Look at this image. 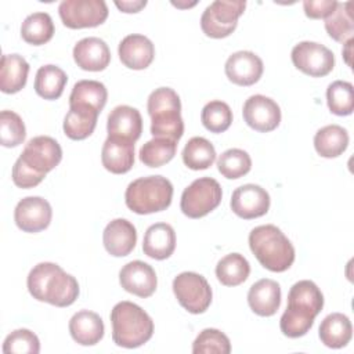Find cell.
Listing matches in <instances>:
<instances>
[{
    "label": "cell",
    "instance_id": "cell-1",
    "mask_svg": "<svg viewBox=\"0 0 354 354\" xmlns=\"http://www.w3.org/2000/svg\"><path fill=\"white\" fill-rule=\"evenodd\" d=\"M324 307V295L308 279L296 282L288 293V307L281 317V332L292 339L304 336Z\"/></svg>",
    "mask_w": 354,
    "mask_h": 354
},
{
    "label": "cell",
    "instance_id": "cell-2",
    "mask_svg": "<svg viewBox=\"0 0 354 354\" xmlns=\"http://www.w3.org/2000/svg\"><path fill=\"white\" fill-rule=\"evenodd\" d=\"M26 283L33 299L57 307H68L79 296L76 278L66 274L58 264L50 261L36 264L30 270Z\"/></svg>",
    "mask_w": 354,
    "mask_h": 354
},
{
    "label": "cell",
    "instance_id": "cell-3",
    "mask_svg": "<svg viewBox=\"0 0 354 354\" xmlns=\"http://www.w3.org/2000/svg\"><path fill=\"white\" fill-rule=\"evenodd\" d=\"M249 248L259 263L272 272H283L295 261L292 242L272 224L254 227L249 234Z\"/></svg>",
    "mask_w": 354,
    "mask_h": 354
},
{
    "label": "cell",
    "instance_id": "cell-4",
    "mask_svg": "<svg viewBox=\"0 0 354 354\" xmlns=\"http://www.w3.org/2000/svg\"><path fill=\"white\" fill-rule=\"evenodd\" d=\"M112 339L124 348H136L153 335L152 318L136 303L119 301L111 311Z\"/></svg>",
    "mask_w": 354,
    "mask_h": 354
},
{
    "label": "cell",
    "instance_id": "cell-5",
    "mask_svg": "<svg viewBox=\"0 0 354 354\" xmlns=\"http://www.w3.org/2000/svg\"><path fill=\"white\" fill-rule=\"evenodd\" d=\"M151 118V134L159 138L178 141L184 134L181 118V101L178 94L170 87L155 88L147 102Z\"/></svg>",
    "mask_w": 354,
    "mask_h": 354
},
{
    "label": "cell",
    "instance_id": "cell-6",
    "mask_svg": "<svg viewBox=\"0 0 354 354\" xmlns=\"http://www.w3.org/2000/svg\"><path fill=\"white\" fill-rule=\"evenodd\" d=\"M173 198V185L163 176L140 177L124 192L126 206L137 214H151L167 209Z\"/></svg>",
    "mask_w": 354,
    "mask_h": 354
},
{
    "label": "cell",
    "instance_id": "cell-7",
    "mask_svg": "<svg viewBox=\"0 0 354 354\" xmlns=\"http://www.w3.org/2000/svg\"><path fill=\"white\" fill-rule=\"evenodd\" d=\"M223 191L217 180L201 177L194 180L181 195V212L189 218H201L214 210L221 202Z\"/></svg>",
    "mask_w": 354,
    "mask_h": 354
},
{
    "label": "cell",
    "instance_id": "cell-8",
    "mask_svg": "<svg viewBox=\"0 0 354 354\" xmlns=\"http://www.w3.org/2000/svg\"><path fill=\"white\" fill-rule=\"evenodd\" d=\"M246 1L242 0H216L207 6L201 17V28L207 37L223 39L230 36L236 25L238 18L243 14Z\"/></svg>",
    "mask_w": 354,
    "mask_h": 354
},
{
    "label": "cell",
    "instance_id": "cell-9",
    "mask_svg": "<svg viewBox=\"0 0 354 354\" xmlns=\"http://www.w3.org/2000/svg\"><path fill=\"white\" fill-rule=\"evenodd\" d=\"M173 292L181 307L191 314L205 313L212 303V288L198 272L185 271L173 279Z\"/></svg>",
    "mask_w": 354,
    "mask_h": 354
},
{
    "label": "cell",
    "instance_id": "cell-10",
    "mask_svg": "<svg viewBox=\"0 0 354 354\" xmlns=\"http://www.w3.org/2000/svg\"><path fill=\"white\" fill-rule=\"evenodd\" d=\"M58 14L66 28H94L108 18V6L104 0H62Z\"/></svg>",
    "mask_w": 354,
    "mask_h": 354
},
{
    "label": "cell",
    "instance_id": "cell-11",
    "mask_svg": "<svg viewBox=\"0 0 354 354\" xmlns=\"http://www.w3.org/2000/svg\"><path fill=\"white\" fill-rule=\"evenodd\" d=\"M292 62L303 73L313 77H322L335 66L333 53L317 41H300L292 48Z\"/></svg>",
    "mask_w": 354,
    "mask_h": 354
},
{
    "label": "cell",
    "instance_id": "cell-12",
    "mask_svg": "<svg viewBox=\"0 0 354 354\" xmlns=\"http://www.w3.org/2000/svg\"><path fill=\"white\" fill-rule=\"evenodd\" d=\"M19 158L35 171L47 174L61 162L62 149L53 137L37 136L28 141Z\"/></svg>",
    "mask_w": 354,
    "mask_h": 354
},
{
    "label": "cell",
    "instance_id": "cell-13",
    "mask_svg": "<svg viewBox=\"0 0 354 354\" xmlns=\"http://www.w3.org/2000/svg\"><path fill=\"white\" fill-rule=\"evenodd\" d=\"M242 115L246 124L260 133L275 130L281 122L279 105L261 94H254L245 101Z\"/></svg>",
    "mask_w": 354,
    "mask_h": 354
},
{
    "label": "cell",
    "instance_id": "cell-14",
    "mask_svg": "<svg viewBox=\"0 0 354 354\" xmlns=\"http://www.w3.org/2000/svg\"><path fill=\"white\" fill-rule=\"evenodd\" d=\"M53 217L48 201L41 196H26L18 202L14 210V220L24 232H39L46 230Z\"/></svg>",
    "mask_w": 354,
    "mask_h": 354
},
{
    "label": "cell",
    "instance_id": "cell-15",
    "mask_svg": "<svg viewBox=\"0 0 354 354\" xmlns=\"http://www.w3.org/2000/svg\"><path fill=\"white\" fill-rule=\"evenodd\" d=\"M231 210L241 218L250 220L264 216L270 209L268 192L256 184L238 187L231 196Z\"/></svg>",
    "mask_w": 354,
    "mask_h": 354
},
{
    "label": "cell",
    "instance_id": "cell-16",
    "mask_svg": "<svg viewBox=\"0 0 354 354\" xmlns=\"http://www.w3.org/2000/svg\"><path fill=\"white\" fill-rule=\"evenodd\" d=\"M119 282L126 292L145 299L156 290L158 278L155 270L148 263L134 260L122 267Z\"/></svg>",
    "mask_w": 354,
    "mask_h": 354
},
{
    "label": "cell",
    "instance_id": "cell-17",
    "mask_svg": "<svg viewBox=\"0 0 354 354\" xmlns=\"http://www.w3.org/2000/svg\"><path fill=\"white\" fill-rule=\"evenodd\" d=\"M225 75L234 84L252 86L263 75V61L252 51H236L225 61Z\"/></svg>",
    "mask_w": 354,
    "mask_h": 354
},
{
    "label": "cell",
    "instance_id": "cell-18",
    "mask_svg": "<svg viewBox=\"0 0 354 354\" xmlns=\"http://www.w3.org/2000/svg\"><path fill=\"white\" fill-rule=\"evenodd\" d=\"M108 137L136 142L142 133V118L138 109L129 105L115 106L108 115Z\"/></svg>",
    "mask_w": 354,
    "mask_h": 354
},
{
    "label": "cell",
    "instance_id": "cell-19",
    "mask_svg": "<svg viewBox=\"0 0 354 354\" xmlns=\"http://www.w3.org/2000/svg\"><path fill=\"white\" fill-rule=\"evenodd\" d=\"M119 58L130 69L141 71L148 68L155 57L153 43L144 35L133 33L119 43Z\"/></svg>",
    "mask_w": 354,
    "mask_h": 354
},
{
    "label": "cell",
    "instance_id": "cell-20",
    "mask_svg": "<svg viewBox=\"0 0 354 354\" xmlns=\"http://www.w3.org/2000/svg\"><path fill=\"white\" fill-rule=\"evenodd\" d=\"M73 59L83 71L100 72L111 62L108 44L100 37H84L73 47Z\"/></svg>",
    "mask_w": 354,
    "mask_h": 354
},
{
    "label": "cell",
    "instance_id": "cell-21",
    "mask_svg": "<svg viewBox=\"0 0 354 354\" xmlns=\"http://www.w3.org/2000/svg\"><path fill=\"white\" fill-rule=\"evenodd\" d=\"M102 242L111 256H127L137 243L136 227L126 218H115L106 224L102 234Z\"/></svg>",
    "mask_w": 354,
    "mask_h": 354
},
{
    "label": "cell",
    "instance_id": "cell-22",
    "mask_svg": "<svg viewBox=\"0 0 354 354\" xmlns=\"http://www.w3.org/2000/svg\"><path fill=\"white\" fill-rule=\"evenodd\" d=\"M248 303L252 311L260 317L274 315L281 306L279 283L270 278L259 279L248 292Z\"/></svg>",
    "mask_w": 354,
    "mask_h": 354
},
{
    "label": "cell",
    "instance_id": "cell-23",
    "mask_svg": "<svg viewBox=\"0 0 354 354\" xmlns=\"http://www.w3.org/2000/svg\"><path fill=\"white\" fill-rule=\"evenodd\" d=\"M176 249V232L167 223H155L144 234L142 250L151 259L165 260Z\"/></svg>",
    "mask_w": 354,
    "mask_h": 354
},
{
    "label": "cell",
    "instance_id": "cell-24",
    "mask_svg": "<svg viewBox=\"0 0 354 354\" xmlns=\"http://www.w3.org/2000/svg\"><path fill=\"white\" fill-rule=\"evenodd\" d=\"M104 322L101 317L90 310H80L69 321L72 339L82 346H94L104 337Z\"/></svg>",
    "mask_w": 354,
    "mask_h": 354
},
{
    "label": "cell",
    "instance_id": "cell-25",
    "mask_svg": "<svg viewBox=\"0 0 354 354\" xmlns=\"http://www.w3.org/2000/svg\"><path fill=\"white\" fill-rule=\"evenodd\" d=\"M102 166L113 173H127L134 165V142L108 137L101 151Z\"/></svg>",
    "mask_w": 354,
    "mask_h": 354
},
{
    "label": "cell",
    "instance_id": "cell-26",
    "mask_svg": "<svg viewBox=\"0 0 354 354\" xmlns=\"http://www.w3.org/2000/svg\"><path fill=\"white\" fill-rule=\"evenodd\" d=\"M0 90L6 94H14L22 90L28 80L29 64L19 54H4L0 68Z\"/></svg>",
    "mask_w": 354,
    "mask_h": 354
},
{
    "label": "cell",
    "instance_id": "cell-27",
    "mask_svg": "<svg viewBox=\"0 0 354 354\" xmlns=\"http://www.w3.org/2000/svg\"><path fill=\"white\" fill-rule=\"evenodd\" d=\"M318 335L326 347L342 348L351 340V321L342 313H332L322 319Z\"/></svg>",
    "mask_w": 354,
    "mask_h": 354
},
{
    "label": "cell",
    "instance_id": "cell-28",
    "mask_svg": "<svg viewBox=\"0 0 354 354\" xmlns=\"http://www.w3.org/2000/svg\"><path fill=\"white\" fill-rule=\"evenodd\" d=\"M108 98L106 87L97 80H79L69 95V106L90 108L98 113L104 109Z\"/></svg>",
    "mask_w": 354,
    "mask_h": 354
},
{
    "label": "cell",
    "instance_id": "cell-29",
    "mask_svg": "<svg viewBox=\"0 0 354 354\" xmlns=\"http://www.w3.org/2000/svg\"><path fill=\"white\" fill-rule=\"evenodd\" d=\"M348 133L339 124L321 127L314 136V148L322 158H337L348 147Z\"/></svg>",
    "mask_w": 354,
    "mask_h": 354
},
{
    "label": "cell",
    "instance_id": "cell-30",
    "mask_svg": "<svg viewBox=\"0 0 354 354\" xmlns=\"http://www.w3.org/2000/svg\"><path fill=\"white\" fill-rule=\"evenodd\" d=\"M98 112L83 108V106H69V111L64 119V133L71 140H84L93 134Z\"/></svg>",
    "mask_w": 354,
    "mask_h": 354
},
{
    "label": "cell",
    "instance_id": "cell-31",
    "mask_svg": "<svg viewBox=\"0 0 354 354\" xmlns=\"http://www.w3.org/2000/svg\"><path fill=\"white\" fill-rule=\"evenodd\" d=\"M68 82L66 73L57 65H43L35 77V91L44 100H57L62 95Z\"/></svg>",
    "mask_w": 354,
    "mask_h": 354
},
{
    "label": "cell",
    "instance_id": "cell-32",
    "mask_svg": "<svg viewBox=\"0 0 354 354\" xmlns=\"http://www.w3.org/2000/svg\"><path fill=\"white\" fill-rule=\"evenodd\" d=\"M325 29L328 35L340 43H346L353 39L354 33V18H353V3H339L335 11L325 18Z\"/></svg>",
    "mask_w": 354,
    "mask_h": 354
},
{
    "label": "cell",
    "instance_id": "cell-33",
    "mask_svg": "<svg viewBox=\"0 0 354 354\" xmlns=\"http://www.w3.org/2000/svg\"><path fill=\"white\" fill-rule=\"evenodd\" d=\"M250 274L249 261L241 253L224 256L216 266V277L225 286H238Z\"/></svg>",
    "mask_w": 354,
    "mask_h": 354
},
{
    "label": "cell",
    "instance_id": "cell-34",
    "mask_svg": "<svg viewBox=\"0 0 354 354\" xmlns=\"http://www.w3.org/2000/svg\"><path fill=\"white\" fill-rule=\"evenodd\" d=\"M183 162L191 170H205L216 160L213 144L203 137H192L183 149Z\"/></svg>",
    "mask_w": 354,
    "mask_h": 354
},
{
    "label": "cell",
    "instance_id": "cell-35",
    "mask_svg": "<svg viewBox=\"0 0 354 354\" xmlns=\"http://www.w3.org/2000/svg\"><path fill=\"white\" fill-rule=\"evenodd\" d=\"M54 35V22L47 12H33L28 15L21 25L22 39L32 46H41L51 40Z\"/></svg>",
    "mask_w": 354,
    "mask_h": 354
},
{
    "label": "cell",
    "instance_id": "cell-36",
    "mask_svg": "<svg viewBox=\"0 0 354 354\" xmlns=\"http://www.w3.org/2000/svg\"><path fill=\"white\" fill-rule=\"evenodd\" d=\"M177 151V142L167 138L153 137L140 149V160L148 167H160L169 163Z\"/></svg>",
    "mask_w": 354,
    "mask_h": 354
},
{
    "label": "cell",
    "instance_id": "cell-37",
    "mask_svg": "<svg viewBox=\"0 0 354 354\" xmlns=\"http://www.w3.org/2000/svg\"><path fill=\"white\" fill-rule=\"evenodd\" d=\"M326 102L332 113L337 116L351 115L354 111V88L350 82L336 80L326 88Z\"/></svg>",
    "mask_w": 354,
    "mask_h": 354
},
{
    "label": "cell",
    "instance_id": "cell-38",
    "mask_svg": "<svg viewBox=\"0 0 354 354\" xmlns=\"http://www.w3.org/2000/svg\"><path fill=\"white\" fill-rule=\"evenodd\" d=\"M217 169L225 178L236 180L250 171L252 159L246 151L231 148L218 156Z\"/></svg>",
    "mask_w": 354,
    "mask_h": 354
},
{
    "label": "cell",
    "instance_id": "cell-39",
    "mask_svg": "<svg viewBox=\"0 0 354 354\" xmlns=\"http://www.w3.org/2000/svg\"><path fill=\"white\" fill-rule=\"evenodd\" d=\"M201 120L203 126L210 133H223L232 123V111L230 105L224 101L214 100L207 102L201 113Z\"/></svg>",
    "mask_w": 354,
    "mask_h": 354
},
{
    "label": "cell",
    "instance_id": "cell-40",
    "mask_svg": "<svg viewBox=\"0 0 354 354\" xmlns=\"http://www.w3.org/2000/svg\"><path fill=\"white\" fill-rule=\"evenodd\" d=\"M26 129L24 120L14 111H1L0 113V142L3 147L12 148L24 142Z\"/></svg>",
    "mask_w": 354,
    "mask_h": 354
},
{
    "label": "cell",
    "instance_id": "cell-41",
    "mask_svg": "<svg viewBox=\"0 0 354 354\" xmlns=\"http://www.w3.org/2000/svg\"><path fill=\"white\" fill-rule=\"evenodd\" d=\"M231 351V343L225 333L214 328L203 329L192 343L194 354H228Z\"/></svg>",
    "mask_w": 354,
    "mask_h": 354
},
{
    "label": "cell",
    "instance_id": "cell-42",
    "mask_svg": "<svg viewBox=\"0 0 354 354\" xmlns=\"http://www.w3.org/2000/svg\"><path fill=\"white\" fill-rule=\"evenodd\" d=\"M40 351L39 337L29 329H15L7 335L3 343L4 354H37Z\"/></svg>",
    "mask_w": 354,
    "mask_h": 354
},
{
    "label": "cell",
    "instance_id": "cell-43",
    "mask_svg": "<svg viewBox=\"0 0 354 354\" xmlns=\"http://www.w3.org/2000/svg\"><path fill=\"white\" fill-rule=\"evenodd\" d=\"M11 177H12V181L17 187H19V188H33L44 180L46 174H40V173L35 171L21 158H18L17 162L14 163V166H12Z\"/></svg>",
    "mask_w": 354,
    "mask_h": 354
},
{
    "label": "cell",
    "instance_id": "cell-44",
    "mask_svg": "<svg viewBox=\"0 0 354 354\" xmlns=\"http://www.w3.org/2000/svg\"><path fill=\"white\" fill-rule=\"evenodd\" d=\"M336 0H306L303 3L304 12L311 19L328 18L336 8Z\"/></svg>",
    "mask_w": 354,
    "mask_h": 354
},
{
    "label": "cell",
    "instance_id": "cell-45",
    "mask_svg": "<svg viewBox=\"0 0 354 354\" xmlns=\"http://www.w3.org/2000/svg\"><path fill=\"white\" fill-rule=\"evenodd\" d=\"M115 6L123 12H138L141 8L147 6L145 0H134V1H115Z\"/></svg>",
    "mask_w": 354,
    "mask_h": 354
},
{
    "label": "cell",
    "instance_id": "cell-46",
    "mask_svg": "<svg viewBox=\"0 0 354 354\" xmlns=\"http://www.w3.org/2000/svg\"><path fill=\"white\" fill-rule=\"evenodd\" d=\"M353 39H350L348 41H346L344 43V46H346V48L343 50V55H344V58H346V62H347V65H351V61H350V55H351V44H353Z\"/></svg>",
    "mask_w": 354,
    "mask_h": 354
},
{
    "label": "cell",
    "instance_id": "cell-47",
    "mask_svg": "<svg viewBox=\"0 0 354 354\" xmlns=\"http://www.w3.org/2000/svg\"><path fill=\"white\" fill-rule=\"evenodd\" d=\"M196 4V1H192V3H189V4H183V3H176V1H173V6H176V7H192V6H195Z\"/></svg>",
    "mask_w": 354,
    "mask_h": 354
}]
</instances>
